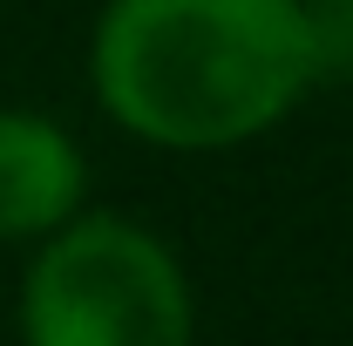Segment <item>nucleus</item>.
I'll list each match as a JSON object with an SVG mask.
<instances>
[{
  "mask_svg": "<svg viewBox=\"0 0 353 346\" xmlns=\"http://www.w3.org/2000/svg\"><path fill=\"white\" fill-rule=\"evenodd\" d=\"M306 7L312 48H319V75L353 68V0H299Z\"/></svg>",
  "mask_w": 353,
  "mask_h": 346,
  "instance_id": "4",
  "label": "nucleus"
},
{
  "mask_svg": "<svg viewBox=\"0 0 353 346\" xmlns=\"http://www.w3.org/2000/svg\"><path fill=\"white\" fill-rule=\"evenodd\" d=\"M190 278L163 238L123 217H75L21 278L28 346H190Z\"/></svg>",
  "mask_w": 353,
  "mask_h": 346,
  "instance_id": "2",
  "label": "nucleus"
},
{
  "mask_svg": "<svg viewBox=\"0 0 353 346\" xmlns=\"http://www.w3.org/2000/svg\"><path fill=\"white\" fill-rule=\"evenodd\" d=\"M82 150L48 116L0 109V238H54L82 204Z\"/></svg>",
  "mask_w": 353,
  "mask_h": 346,
  "instance_id": "3",
  "label": "nucleus"
},
{
  "mask_svg": "<svg viewBox=\"0 0 353 346\" xmlns=\"http://www.w3.org/2000/svg\"><path fill=\"white\" fill-rule=\"evenodd\" d=\"M88 75L143 143L231 150L319 82V48L299 0H109Z\"/></svg>",
  "mask_w": 353,
  "mask_h": 346,
  "instance_id": "1",
  "label": "nucleus"
}]
</instances>
